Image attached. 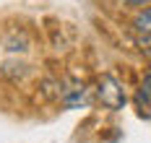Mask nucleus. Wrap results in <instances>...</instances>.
I'll use <instances>...</instances> for the list:
<instances>
[{
	"label": "nucleus",
	"instance_id": "obj_4",
	"mask_svg": "<svg viewBox=\"0 0 151 143\" xmlns=\"http://www.w3.org/2000/svg\"><path fill=\"white\" fill-rule=\"evenodd\" d=\"M138 47H141V52L151 60V34H141V36H138Z\"/></svg>",
	"mask_w": 151,
	"mask_h": 143
},
{
	"label": "nucleus",
	"instance_id": "obj_6",
	"mask_svg": "<svg viewBox=\"0 0 151 143\" xmlns=\"http://www.w3.org/2000/svg\"><path fill=\"white\" fill-rule=\"evenodd\" d=\"M125 5H130V8H143V5H151V0H122Z\"/></svg>",
	"mask_w": 151,
	"mask_h": 143
},
{
	"label": "nucleus",
	"instance_id": "obj_2",
	"mask_svg": "<svg viewBox=\"0 0 151 143\" xmlns=\"http://www.w3.org/2000/svg\"><path fill=\"white\" fill-rule=\"evenodd\" d=\"M63 104L65 107H78V104H86V86L81 83H76L73 89H68V91H63Z\"/></svg>",
	"mask_w": 151,
	"mask_h": 143
},
{
	"label": "nucleus",
	"instance_id": "obj_1",
	"mask_svg": "<svg viewBox=\"0 0 151 143\" xmlns=\"http://www.w3.org/2000/svg\"><path fill=\"white\" fill-rule=\"evenodd\" d=\"M96 99L107 109H122L125 107V94H122L120 81L115 76H102L96 81Z\"/></svg>",
	"mask_w": 151,
	"mask_h": 143
},
{
	"label": "nucleus",
	"instance_id": "obj_5",
	"mask_svg": "<svg viewBox=\"0 0 151 143\" xmlns=\"http://www.w3.org/2000/svg\"><path fill=\"white\" fill-rule=\"evenodd\" d=\"M141 94L146 96V99H151V70L146 73V78H143V86H141Z\"/></svg>",
	"mask_w": 151,
	"mask_h": 143
},
{
	"label": "nucleus",
	"instance_id": "obj_3",
	"mask_svg": "<svg viewBox=\"0 0 151 143\" xmlns=\"http://www.w3.org/2000/svg\"><path fill=\"white\" fill-rule=\"evenodd\" d=\"M133 29H136L138 34H151V5L136 13V18H133Z\"/></svg>",
	"mask_w": 151,
	"mask_h": 143
}]
</instances>
